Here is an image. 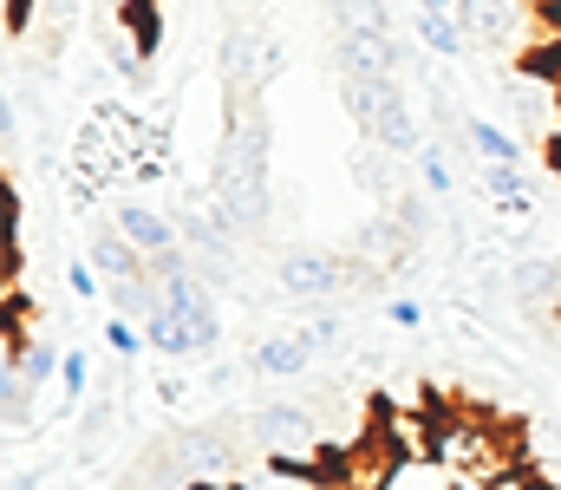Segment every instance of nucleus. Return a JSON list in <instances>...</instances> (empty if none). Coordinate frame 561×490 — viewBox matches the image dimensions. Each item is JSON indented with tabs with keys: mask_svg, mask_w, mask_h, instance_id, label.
Here are the masks:
<instances>
[{
	"mask_svg": "<svg viewBox=\"0 0 561 490\" xmlns=\"http://www.w3.org/2000/svg\"><path fill=\"white\" fill-rule=\"evenodd\" d=\"M222 209L236 216L242 236H262L275 216V125L262 112V99H229V132L216 151V183Z\"/></svg>",
	"mask_w": 561,
	"mask_h": 490,
	"instance_id": "nucleus-1",
	"label": "nucleus"
},
{
	"mask_svg": "<svg viewBox=\"0 0 561 490\" xmlns=\"http://www.w3.org/2000/svg\"><path fill=\"white\" fill-rule=\"evenodd\" d=\"M463 485H503V478H516V465H523V452H516V438H496V425L490 419H463V412H444L437 419V445H431Z\"/></svg>",
	"mask_w": 561,
	"mask_h": 490,
	"instance_id": "nucleus-2",
	"label": "nucleus"
},
{
	"mask_svg": "<svg viewBox=\"0 0 561 490\" xmlns=\"http://www.w3.org/2000/svg\"><path fill=\"white\" fill-rule=\"evenodd\" d=\"M280 72V39L268 20H236L222 33V79H229V99H262Z\"/></svg>",
	"mask_w": 561,
	"mask_h": 490,
	"instance_id": "nucleus-3",
	"label": "nucleus"
},
{
	"mask_svg": "<svg viewBox=\"0 0 561 490\" xmlns=\"http://www.w3.org/2000/svg\"><path fill=\"white\" fill-rule=\"evenodd\" d=\"M457 20H463V39L483 46V53H523L542 26V0H457Z\"/></svg>",
	"mask_w": 561,
	"mask_h": 490,
	"instance_id": "nucleus-4",
	"label": "nucleus"
},
{
	"mask_svg": "<svg viewBox=\"0 0 561 490\" xmlns=\"http://www.w3.org/2000/svg\"><path fill=\"white\" fill-rule=\"evenodd\" d=\"M353 275H359V269H353L346 255H333V249H287L275 262L280 295H287V301H307V308H327Z\"/></svg>",
	"mask_w": 561,
	"mask_h": 490,
	"instance_id": "nucleus-5",
	"label": "nucleus"
},
{
	"mask_svg": "<svg viewBox=\"0 0 561 490\" xmlns=\"http://www.w3.org/2000/svg\"><path fill=\"white\" fill-rule=\"evenodd\" d=\"M176 236H183V249H196V255L222 262V255L236 249V216L222 209V196H216V190H190V196L176 203Z\"/></svg>",
	"mask_w": 561,
	"mask_h": 490,
	"instance_id": "nucleus-6",
	"label": "nucleus"
},
{
	"mask_svg": "<svg viewBox=\"0 0 561 490\" xmlns=\"http://www.w3.org/2000/svg\"><path fill=\"white\" fill-rule=\"evenodd\" d=\"M333 59H340V79H399V39L392 33H340Z\"/></svg>",
	"mask_w": 561,
	"mask_h": 490,
	"instance_id": "nucleus-7",
	"label": "nucleus"
},
{
	"mask_svg": "<svg viewBox=\"0 0 561 490\" xmlns=\"http://www.w3.org/2000/svg\"><path fill=\"white\" fill-rule=\"evenodd\" d=\"M112 223L131 236V249H138L144 262L157 269L163 255H176L183 249V236H176V216H163V209H144V203H118L112 209Z\"/></svg>",
	"mask_w": 561,
	"mask_h": 490,
	"instance_id": "nucleus-8",
	"label": "nucleus"
},
{
	"mask_svg": "<svg viewBox=\"0 0 561 490\" xmlns=\"http://www.w3.org/2000/svg\"><path fill=\"white\" fill-rule=\"evenodd\" d=\"M405 255H412V236H405L392 216H373V223L359 229V242H353V255H346V262H353L359 275H392Z\"/></svg>",
	"mask_w": 561,
	"mask_h": 490,
	"instance_id": "nucleus-9",
	"label": "nucleus"
},
{
	"mask_svg": "<svg viewBox=\"0 0 561 490\" xmlns=\"http://www.w3.org/2000/svg\"><path fill=\"white\" fill-rule=\"evenodd\" d=\"M516 308L529 321H561V262H542V255L516 262Z\"/></svg>",
	"mask_w": 561,
	"mask_h": 490,
	"instance_id": "nucleus-10",
	"label": "nucleus"
},
{
	"mask_svg": "<svg viewBox=\"0 0 561 490\" xmlns=\"http://www.w3.org/2000/svg\"><path fill=\"white\" fill-rule=\"evenodd\" d=\"M503 105H510V118L523 125V132H542L549 138V125H556V105H561V86L556 79H516L510 92H503Z\"/></svg>",
	"mask_w": 561,
	"mask_h": 490,
	"instance_id": "nucleus-11",
	"label": "nucleus"
},
{
	"mask_svg": "<svg viewBox=\"0 0 561 490\" xmlns=\"http://www.w3.org/2000/svg\"><path fill=\"white\" fill-rule=\"evenodd\" d=\"M85 255H92V269H99L105 282H131V275H150V262H144L138 249H131V236H125L118 223H99V229H92V242H85Z\"/></svg>",
	"mask_w": 561,
	"mask_h": 490,
	"instance_id": "nucleus-12",
	"label": "nucleus"
},
{
	"mask_svg": "<svg viewBox=\"0 0 561 490\" xmlns=\"http://www.w3.org/2000/svg\"><path fill=\"white\" fill-rule=\"evenodd\" d=\"M399 99H405V92H399V79H340V105L353 112V125H359L366 138H373V125H379Z\"/></svg>",
	"mask_w": 561,
	"mask_h": 490,
	"instance_id": "nucleus-13",
	"label": "nucleus"
},
{
	"mask_svg": "<svg viewBox=\"0 0 561 490\" xmlns=\"http://www.w3.org/2000/svg\"><path fill=\"white\" fill-rule=\"evenodd\" d=\"M353 183H359L379 209H392V203L405 196V190H399V158L379 151V145H359V151H353Z\"/></svg>",
	"mask_w": 561,
	"mask_h": 490,
	"instance_id": "nucleus-14",
	"label": "nucleus"
},
{
	"mask_svg": "<svg viewBox=\"0 0 561 490\" xmlns=\"http://www.w3.org/2000/svg\"><path fill=\"white\" fill-rule=\"evenodd\" d=\"M320 353H313V340L294 327V333H268L262 346H255V373H268V379H287V373H307Z\"/></svg>",
	"mask_w": 561,
	"mask_h": 490,
	"instance_id": "nucleus-15",
	"label": "nucleus"
},
{
	"mask_svg": "<svg viewBox=\"0 0 561 490\" xmlns=\"http://www.w3.org/2000/svg\"><path fill=\"white\" fill-rule=\"evenodd\" d=\"M483 196H490L503 216H529V209H536V190H529V176H523L516 163H483Z\"/></svg>",
	"mask_w": 561,
	"mask_h": 490,
	"instance_id": "nucleus-16",
	"label": "nucleus"
},
{
	"mask_svg": "<svg viewBox=\"0 0 561 490\" xmlns=\"http://www.w3.org/2000/svg\"><path fill=\"white\" fill-rule=\"evenodd\" d=\"M0 419H7V438H26L33 425V379L20 373V360H0Z\"/></svg>",
	"mask_w": 561,
	"mask_h": 490,
	"instance_id": "nucleus-17",
	"label": "nucleus"
},
{
	"mask_svg": "<svg viewBox=\"0 0 561 490\" xmlns=\"http://www.w3.org/2000/svg\"><path fill=\"white\" fill-rule=\"evenodd\" d=\"M386 490H470L437 452L431 458H399L392 465V478H386Z\"/></svg>",
	"mask_w": 561,
	"mask_h": 490,
	"instance_id": "nucleus-18",
	"label": "nucleus"
},
{
	"mask_svg": "<svg viewBox=\"0 0 561 490\" xmlns=\"http://www.w3.org/2000/svg\"><path fill=\"white\" fill-rule=\"evenodd\" d=\"M118 26L138 39V53L150 59L163 46V0H118Z\"/></svg>",
	"mask_w": 561,
	"mask_h": 490,
	"instance_id": "nucleus-19",
	"label": "nucleus"
},
{
	"mask_svg": "<svg viewBox=\"0 0 561 490\" xmlns=\"http://www.w3.org/2000/svg\"><path fill=\"white\" fill-rule=\"evenodd\" d=\"M463 138H470V151L483 163H516L523 158V145H516L503 125H490V118H463Z\"/></svg>",
	"mask_w": 561,
	"mask_h": 490,
	"instance_id": "nucleus-20",
	"label": "nucleus"
},
{
	"mask_svg": "<svg viewBox=\"0 0 561 490\" xmlns=\"http://www.w3.org/2000/svg\"><path fill=\"white\" fill-rule=\"evenodd\" d=\"M419 39L431 46V53H444V59L470 53V39H463V20H457V13H424V7H419Z\"/></svg>",
	"mask_w": 561,
	"mask_h": 490,
	"instance_id": "nucleus-21",
	"label": "nucleus"
},
{
	"mask_svg": "<svg viewBox=\"0 0 561 490\" xmlns=\"http://www.w3.org/2000/svg\"><path fill=\"white\" fill-rule=\"evenodd\" d=\"M340 33H392V7L386 0H333Z\"/></svg>",
	"mask_w": 561,
	"mask_h": 490,
	"instance_id": "nucleus-22",
	"label": "nucleus"
},
{
	"mask_svg": "<svg viewBox=\"0 0 561 490\" xmlns=\"http://www.w3.org/2000/svg\"><path fill=\"white\" fill-rule=\"evenodd\" d=\"M66 353H72V346H59L53 333H39V340L26 346V360H20V373H26L33 386H46V379H59V366H66Z\"/></svg>",
	"mask_w": 561,
	"mask_h": 490,
	"instance_id": "nucleus-23",
	"label": "nucleus"
},
{
	"mask_svg": "<svg viewBox=\"0 0 561 490\" xmlns=\"http://www.w3.org/2000/svg\"><path fill=\"white\" fill-rule=\"evenodd\" d=\"M144 340H150V353H163V360H190V333L170 321L163 308H157V315L144 321Z\"/></svg>",
	"mask_w": 561,
	"mask_h": 490,
	"instance_id": "nucleus-24",
	"label": "nucleus"
},
{
	"mask_svg": "<svg viewBox=\"0 0 561 490\" xmlns=\"http://www.w3.org/2000/svg\"><path fill=\"white\" fill-rule=\"evenodd\" d=\"M419 183H424V196H450V190H457V176H450V158H444V145H424V158H419Z\"/></svg>",
	"mask_w": 561,
	"mask_h": 490,
	"instance_id": "nucleus-25",
	"label": "nucleus"
},
{
	"mask_svg": "<svg viewBox=\"0 0 561 490\" xmlns=\"http://www.w3.org/2000/svg\"><path fill=\"white\" fill-rule=\"evenodd\" d=\"M105 346H112L118 360H138V353H150V340H144V321H125V315H112V321H105Z\"/></svg>",
	"mask_w": 561,
	"mask_h": 490,
	"instance_id": "nucleus-26",
	"label": "nucleus"
},
{
	"mask_svg": "<svg viewBox=\"0 0 561 490\" xmlns=\"http://www.w3.org/2000/svg\"><path fill=\"white\" fill-rule=\"evenodd\" d=\"M386 216H392V223H399V229H405V236L419 242L424 229H431V196H412V190H405V196H399V203H392Z\"/></svg>",
	"mask_w": 561,
	"mask_h": 490,
	"instance_id": "nucleus-27",
	"label": "nucleus"
},
{
	"mask_svg": "<svg viewBox=\"0 0 561 490\" xmlns=\"http://www.w3.org/2000/svg\"><path fill=\"white\" fill-rule=\"evenodd\" d=\"M66 288H72L79 301H99V295H105V275L92 269V255H72V262H66Z\"/></svg>",
	"mask_w": 561,
	"mask_h": 490,
	"instance_id": "nucleus-28",
	"label": "nucleus"
},
{
	"mask_svg": "<svg viewBox=\"0 0 561 490\" xmlns=\"http://www.w3.org/2000/svg\"><path fill=\"white\" fill-rule=\"evenodd\" d=\"M313 485H320V471H280V465H268L262 478H249L236 490H313Z\"/></svg>",
	"mask_w": 561,
	"mask_h": 490,
	"instance_id": "nucleus-29",
	"label": "nucleus"
},
{
	"mask_svg": "<svg viewBox=\"0 0 561 490\" xmlns=\"http://www.w3.org/2000/svg\"><path fill=\"white\" fill-rule=\"evenodd\" d=\"M59 386H66V392H72V399H85V392H92V360H85V353H79V346H72V353H66V366H59Z\"/></svg>",
	"mask_w": 561,
	"mask_h": 490,
	"instance_id": "nucleus-30",
	"label": "nucleus"
},
{
	"mask_svg": "<svg viewBox=\"0 0 561 490\" xmlns=\"http://www.w3.org/2000/svg\"><path fill=\"white\" fill-rule=\"evenodd\" d=\"M386 321L405 327V333H419V327H424V301H419V295H392V301H386Z\"/></svg>",
	"mask_w": 561,
	"mask_h": 490,
	"instance_id": "nucleus-31",
	"label": "nucleus"
},
{
	"mask_svg": "<svg viewBox=\"0 0 561 490\" xmlns=\"http://www.w3.org/2000/svg\"><path fill=\"white\" fill-rule=\"evenodd\" d=\"M300 333L313 340V353H333V346L346 340V321H340V315H320V321H313V327H300Z\"/></svg>",
	"mask_w": 561,
	"mask_h": 490,
	"instance_id": "nucleus-32",
	"label": "nucleus"
},
{
	"mask_svg": "<svg viewBox=\"0 0 561 490\" xmlns=\"http://www.w3.org/2000/svg\"><path fill=\"white\" fill-rule=\"evenodd\" d=\"M0 7H7V39H26L39 20V0H0Z\"/></svg>",
	"mask_w": 561,
	"mask_h": 490,
	"instance_id": "nucleus-33",
	"label": "nucleus"
},
{
	"mask_svg": "<svg viewBox=\"0 0 561 490\" xmlns=\"http://www.w3.org/2000/svg\"><path fill=\"white\" fill-rule=\"evenodd\" d=\"M105 425H112V406H92V412H85V425H79V432H85V438H92V445H99V432H105Z\"/></svg>",
	"mask_w": 561,
	"mask_h": 490,
	"instance_id": "nucleus-34",
	"label": "nucleus"
},
{
	"mask_svg": "<svg viewBox=\"0 0 561 490\" xmlns=\"http://www.w3.org/2000/svg\"><path fill=\"white\" fill-rule=\"evenodd\" d=\"M542 26H549V39L561 46V0H542Z\"/></svg>",
	"mask_w": 561,
	"mask_h": 490,
	"instance_id": "nucleus-35",
	"label": "nucleus"
},
{
	"mask_svg": "<svg viewBox=\"0 0 561 490\" xmlns=\"http://www.w3.org/2000/svg\"><path fill=\"white\" fill-rule=\"evenodd\" d=\"M483 490H536V485H529V478L516 471V478H503V485H483Z\"/></svg>",
	"mask_w": 561,
	"mask_h": 490,
	"instance_id": "nucleus-36",
	"label": "nucleus"
},
{
	"mask_svg": "<svg viewBox=\"0 0 561 490\" xmlns=\"http://www.w3.org/2000/svg\"><path fill=\"white\" fill-rule=\"evenodd\" d=\"M424 13H457V0H419Z\"/></svg>",
	"mask_w": 561,
	"mask_h": 490,
	"instance_id": "nucleus-37",
	"label": "nucleus"
},
{
	"mask_svg": "<svg viewBox=\"0 0 561 490\" xmlns=\"http://www.w3.org/2000/svg\"><path fill=\"white\" fill-rule=\"evenodd\" d=\"M313 490H346V485H333V478H320V485H313Z\"/></svg>",
	"mask_w": 561,
	"mask_h": 490,
	"instance_id": "nucleus-38",
	"label": "nucleus"
}]
</instances>
